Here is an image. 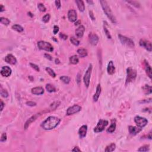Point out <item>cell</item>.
Masks as SVG:
<instances>
[{"label":"cell","instance_id":"obj_1","mask_svg":"<svg viewBox=\"0 0 152 152\" xmlns=\"http://www.w3.org/2000/svg\"><path fill=\"white\" fill-rule=\"evenodd\" d=\"M61 119L59 118L54 116L48 117L41 124V126L44 130H51L55 128L60 124Z\"/></svg>","mask_w":152,"mask_h":152},{"label":"cell","instance_id":"obj_2","mask_svg":"<svg viewBox=\"0 0 152 152\" xmlns=\"http://www.w3.org/2000/svg\"><path fill=\"white\" fill-rule=\"evenodd\" d=\"M100 3L101 4L103 10H104V13L106 14V16H107L108 18L111 20V22H112L113 24L117 23V19H116L115 17L113 15V13H112V10H111V8L109 6L108 4L106 1H100Z\"/></svg>","mask_w":152,"mask_h":152},{"label":"cell","instance_id":"obj_3","mask_svg":"<svg viewBox=\"0 0 152 152\" xmlns=\"http://www.w3.org/2000/svg\"><path fill=\"white\" fill-rule=\"evenodd\" d=\"M137 77V71L134 68L129 67L126 69V83H130L134 82Z\"/></svg>","mask_w":152,"mask_h":152},{"label":"cell","instance_id":"obj_4","mask_svg":"<svg viewBox=\"0 0 152 152\" xmlns=\"http://www.w3.org/2000/svg\"><path fill=\"white\" fill-rule=\"evenodd\" d=\"M38 46L40 49L45 50L48 52H52L54 51V48L52 45L48 42L40 40L38 42Z\"/></svg>","mask_w":152,"mask_h":152},{"label":"cell","instance_id":"obj_5","mask_svg":"<svg viewBox=\"0 0 152 152\" xmlns=\"http://www.w3.org/2000/svg\"><path fill=\"white\" fill-rule=\"evenodd\" d=\"M118 38H119L121 42L123 45H126V46H128V47L130 48H134L135 46L134 42L130 38H127V37L122 35H118Z\"/></svg>","mask_w":152,"mask_h":152},{"label":"cell","instance_id":"obj_6","mask_svg":"<svg viewBox=\"0 0 152 152\" xmlns=\"http://www.w3.org/2000/svg\"><path fill=\"white\" fill-rule=\"evenodd\" d=\"M109 122L105 119H100L97 123V125L94 129L95 133H100L105 130V128L108 125Z\"/></svg>","mask_w":152,"mask_h":152},{"label":"cell","instance_id":"obj_7","mask_svg":"<svg viewBox=\"0 0 152 152\" xmlns=\"http://www.w3.org/2000/svg\"><path fill=\"white\" fill-rule=\"evenodd\" d=\"M92 69H93V65L91 64H90L89 65V68H87V71H86L85 74H84V78H83L84 84H85V86H86L87 88L89 87V84H90V77H91Z\"/></svg>","mask_w":152,"mask_h":152},{"label":"cell","instance_id":"obj_8","mask_svg":"<svg viewBox=\"0 0 152 152\" xmlns=\"http://www.w3.org/2000/svg\"><path fill=\"white\" fill-rule=\"evenodd\" d=\"M134 122L138 126V127L143 128L147 125L148 121L146 118H143V117H140V116H136L134 118Z\"/></svg>","mask_w":152,"mask_h":152},{"label":"cell","instance_id":"obj_9","mask_svg":"<svg viewBox=\"0 0 152 152\" xmlns=\"http://www.w3.org/2000/svg\"><path fill=\"white\" fill-rule=\"evenodd\" d=\"M46 113V111H42V112L36 113V114H35V115H33L32 117H31L29 119H27V121L26 122L25 124H24V129L27 130V128H29V125H30V124H32L33 122H34L35 121L36 119L37 118L39 117V116H40L41 115H42L43 113Z\"/></svg>","mask_w":152,"mask_h":152},{"label":"cell","instance_id":"obj_10","mask_svg":"<svg viewBox=\"0 0 152 152\" xmlns=\"http://www.w3.org/2000/svg\"><path fill=\"white\" fill-rule=\"evenodd\" d=\"M81 110H82V107L78 105H74L67 109L66 115H71L78 113Z\"/></svg>","mask_w":152,"mask_h":152},{"label":"cell","instance_id":"obj_11","mask_svg":"<svg viewBox=\"0 0 152 152\" xmlns=\"http://www.w3.org/2000/svg\"><path fill=\"white\" fill-rule=\"evenodd\" d=\"M139 44L141 46L144 48L146 50H147L148 51L151 52L152 50V43L150 41L147 40H145V39H141L140 40V42H139Z\"/></svg>","mask_w":152,"mask_h":152},{"label":"cell","instance_id":"obj_12","mask_svg":"<svg viewBox=\"0 0 152 152\" xmlns=\"http://www.w3.org/2000/svg\"><path fill=\"white\" fill-rule=\"evenodd\" d=\"M89 39L90 44L95 46L99 42V37L96 34L94 33H90L89 35Z\"/></svg>","mask_w":152,"mask_h":152},{"label":"cell","instance_id":"obj_13","mask_svg":"<svg viewBox=\"0 0 152 152\" xmlns=\"http://www.w3.org/2000/svg\"><path fill=\"white\" fill-rule=\"evenodd\" d=\"M68 18L71 22L77 21V14L76 11L74 10H69L68 12Z\"/></svg>","mask_w":152,"mask_h":152},{"label":"cell","instance_id":"obj_14","mask_svg":"<svg viewBox=\"0 0 152 152\" xmlns=\"http://www.w3.org/2000/svg\"><path fill=\"white\" fill-rule=\"evenodd\" d=\"M12 73V70H11V68L8 66H4V67H2L1 70V74L4 77H9L11 74Z\"/></svg>","mask_w":152,"mask_h":152},{"label":"cell","instance_id":"obj_15","mask_svg":"<svg viewBox=\"0 0 152 152\" xmlns=\"http://www.w3.org/2000/svg\"><path fill=\"white\" fill-rule=\"evenodd\" d=\"M5 61L7 63L11 65H15L17 63V59L12 54H8L5 58Z\"/></svg>","mask_w":152,"mask_h":152},{"label":"cell","instance_id":"obj_16","mask_svg":"<svg viewBox=\"0 0 152 152\" xmlns=\"http://www.w3.org/2000/svg\"><path fill=\"white\" fill-rule=\"evenodd\" d=\"M87 126L86 125H82L78 130V134H79L80 137L82 139L85 137L87 134Z\"/></svg>","mask_w":152,"mask_h":152},{"label":"cell","instance_id":"obj_17","mask_svg":"<svg viewBox=\"0 0 152 152\" xmlns=\"http://www.w3.org/2000/svg\"><path fill=\"white\" fill-rule=\"evenodd\" d=\"M128 130H129V133L131 135H135L142 130V128H139V127H136V126H129Z\"/></svg>","mask_w":152,"mask_h":152},{"label":"cell","instance_id":"obj_18","mask_svg":"<svg viewBox=\"0 0 152 152\" xmlns=\"http://www.w3.org/2000/svg\"><path fill=\"white\" fill-rule=\"evenodd\" d=\"M85 31V27L83 25H80L77 29L75 30V35L78 38H82Z\"/></svg>","mask_w":152,"mask_h":152},{"label":"cell","instance_id":"obj_19","mask_svg":"<svg viewBox=\"0 0 152 152\" xmlns=\"http://www.w3.org/2000/svg\"><path fill=\"white\" fill-rule=\"evenodd\" d=\"M115 71V67L114 64L112 61H109L108 64V65L107 67V72L109 75H112L114 74Z\"/></svg>","mask_w":152,"mask_h":152},{"label":"cell","instance_id":"obj_20","mask_svg":"<svg viewBox=\"0 0 152 152\" xmlns=\"http://www.w3.org/2000/svg\"><path fill=\"white\" fill-rule=\"evenodd\" d=\"M44 90L42 87H36L32 89V93L35 95H40L43 94Z\"/></svg>","mask_w":152,"mask_h":152},{"label":"cell","instance_id":"obj_21","mask_svg":"<svg viewBox=\"0 0 152 152\" xmlns=\"http://www.w3.org/2000/svg\"><path fill=\"white\" fill-rule=\"evenodd\" d=\"M101 90H102V88H101L100 84H97V87H96V93L93 96V100L95 102H97V100L99 98V96L101 93Z\"/></svg>","mask_w":152,"mask_h":152},{"label":"cell","instance_id":"obj_22","mask_svg":"<svg viewBox=\"0 0 152 152\" xmlns=\"http://www.w3.org/2000/svg\"><path fill=\"white\" fill-rule=\"evenodd\" d=\"M117 125H116V120L115 119H112L111 121V124L108 128L107 129L106 131L108 133H112L115 131Z\"/></svg>","mask_w":152,"mask_h":152},{"label":"cell","instance_id":"obj_23","mask_svg":"<svg viewBox=\"0 0 152 152\" xmlns=\"http://www.w3.org/2000/svg\"><path fill=\"white\" fill-rule=\"evenodd\" d=\"M144 64H145V69H146V73H147L148 77H149L150 78H152V68H151V66L149 64H148L146 61H144Z\"/></svg>","mask_w":152,"mask_h":152},{"label":"cell","instance_id":"obj_24","mask_svg":"<svg viewBox=\"0 0 152 152\" xmlns=\"http://www.w3.org/2000/svg\"><path fill=\"white\" fill-rule=\"evenodd\" d=\"M75 3L77 4L78 9H79L80 11H82V12L84 11V10H85V5H84V3L83 1H82V0H76Z\"/></svg>","mask_w":152,"mask_h":152},{"label":"cell","instance_id":"obj_25","mask_svg":"<svg viewBox=\"0 0 152 152\" xmlns=\"http://www.w3.org/2000/svg\"><path fill=\"white\" fill-rule=\"evenodd\" d=\"M77 53L79 55L81 58H84L87 56L88 52L86 49L84 48H80L77 50Z\"/></svg>","mask_w":152,"mask_h":152},{"label":"cell","instance_id":"obj_26","mask_svg":"<svg viewBox=\"0 0 152 152\" xmlns=\"http://www.w3.org/2000/svg\"><path fill=\"white\" fill-rule=\"evenodd\" d=\"M69 62L72 64H77L78 63V62H79V58H78V57L76 55H73V56H71L69 58Z\"/></svg>","mask_w":152,"mask_h":152},{"label":"cell","instance_id":"obj_27","mask_svg":"<svg viewBox=\"0 0 152 152\" xmlns=\"http://www.w3.org/2000/svg\"><path fill=\"white\" fill-rule=\"evenodd\" d=\"M143 89L146 95H148V94H151L152 92V87L149 85H145L143 87Z\"/></svg>","mask_w":152,"mask_h":152},{"label":"cell","instance_id":"obj_28","mask_svg":"<svg viewBox=\"0 0 152 152\" xmlns=\"http://www.w3.org/2000/svg\"><path fill=\"white\" fill-rule=\"evenodd\" d=\"M116 148V145L115 143H111L107 146L105 148V151L106 152H111L115 150Z\"/></svg>","mask_w":152,"mask_h":152},{"label":"cell","instance_id":"obj_29","mask_svg":"<svg viewBox=\"0 0 152 152\" xmlns=\"http://www.w3.org/2000/svg\"><path fill=\"white\" fill-rule=\"evenodd\" d=\"M12 29L14 30L17 31V32H19V33H21V32H23V30H24V29L22 26H21L19 24H14L12 26Z\"/></svg>","mask_w":152,"mask_h":152},{"label":"cell","instance_id":"obj_30","mask_svg":"<svg viewBox=\"0 0 152 152\" xmlns=\"http://www.w3.org/2000/svg\"><path fill=\"white\" fill-rule=\"evenodd\" d=\"M46 89L48 92L49 93H52L55 92L56 91V88L53 85L51 84H47L46 85Z\"/></svg>","mask_w":152,"mask_h":152},{"label":"cell","instance_id":"obj_31","mask_svg":"<svg viewBox=\"0 0 152 152\" xmlns=\"http://www.w3.org/2000/svg\"><path fill=\"white\" fill-rule=\"evenodd\" d=\"M60 105V102H55L52 103V104L51 105V106H50L49 108L48 109L49 111H54V110H55L56 109V108L58 107V106H59V105Z\"/></svg>","mask_w":152,"mask_h":152},{"label":"cell","instance_id":"obj_32","mask_svg":"<svg viewBox=\"0 0 152 152\" xmlns=\"http://www.w3.org/2000/svg\"><path fill=\"white\" fill-rule=\"evenodd\" d=\"M0 22H1V23H2L3 24L5 25V26H8V25L10 23V21L7 18L3 17L0 18Z\"/></svg>","mask_w":152,"mask_h":152},{"label":"cell","instance_id":"obj_33","mask_svg":"<svg viewBox=\"0 0 152 152\" xmlns=\"http://www.w3.org/2000/svg\"><path fill=\"white\" fill-rule=\"evenodd\" d=\"M46 72H47V73H48V74H49L52 77H54V78H55V77H56V74H55V72L54 71V70H53L52 69H51V68H49V67H46Z\"/></svg>","mask_w":152,"mask_h":152},{"label":"cell","instance_id":"obj_34","mask_svg":"<svg viewBox=\"0 0 152 152\" xmlns=\"http://www.w3.org/2000/svg\"><path fill=\"white\" fill-rule=\"evenodd\" d=\"M60 80L65 84H68L70 82V78L68 76H65V75L61 76V77H60Z\"/></svg>","mask_w":152,"mask_h":152},{"label":"cell","instance_id":"obj_35","mask_svg":"<svg viewBox=\"0 0 152 152\" xmlns=\"http://www.w3.org/2000/svg\"><path fill=\"white\" fill-rule=\"evenodd\" d=\"M150 150L149 145H144L142 147H140V148L138 149L139 152H147Z\"/></svg>","mask_w":152,"mask_h":152},{"label":"cell","instance_id":"obj_36","mask_svg":"<svg viewBox=\"0 0 152 152\" xmlns=\"http://www.w3.org/2000/svg\"><path fill=\"white\" fill-rule=\"evenodd\" d=\"M70 41L73 45H75V46H78L80 44V41L78 40H77L76 38H75L74 37H71L70 38Z\"/></svg>","mask_w":152,"mask_h":152},{"label":"cell","instance_id":"obj_37","mask_svg":"<svg viewBox=\"0 0 152 152\" xmlns=\"http://www.w3.org/2000/svg\"><path fill=\"white\" fill-rule=\"evenodd\" d=\"M38 8L39 10V11H41V12H45L46 10V7H45V5L42 3H39L38 4Z\"/></svg>","mask_w":152,"mask_h":152},{"label":"cell","instance_id":"obj_38","mask_svg":"<svg viewBox=\"0 0 152 152\" xmlns=\"http://www.w3.org/2000/svg\"><path fill=\"white\" fill-rule=\"evenodd\" d=\"M128 3H130L131 5H134V7L137 8H140V4L139 2L135 1H126Z\"/></svg>","mask_w":152,"mask_h":152},{"label":"cell","instance_id":"obj_39","mask_svg":"<svg viewBox=\"0 0 152 152\" xmlns=\"http://www.w3.org/2000/svg\"><path fill=\"white\" fill-rule=\"evenodd\" d=\"M50 18H51V16H50L49 14H46V15H45V16L43 17L42 21L44 22V23H46L49 21Z\"/></svg>","mask_w":152,"mask_h":152},{"label":"cell","instance_id":"obj_40","mask_svg":"<svg viewBox=\"0 0 152 152\" xmlns=\"http://www.w3.org/2000/svg\"><path fill=\"white\" fill-rule=\"evenodd\" d=\"M1 95L2 97L6 98V97H7L8 96H9V93H8V91H7L6 90H5V89H3L1 88Z\"/></svg>","mask_w":152,"mask_h":152},{"label":"cell","instance_id":"obj_41","mask_svg":"<svg viewBox=\"0 0 152 152\" xmlns=\"http://www.w3.org/2000/svg\"><path fill=\"white\" fill-rule=\"evenodd\" d=\"M104 31H105V35H106V36H107V38H108L109 39H112V36H111V34H110L109 31L108 30V29L106 28L105 26H104Z\"/></svg>","mask_w":152,"mask_h":152},{"label":"cell","instance_id":"obj_42","mask_svg":"<svg viewBox=\"0 0 152 152\" xmlns=\"http://www.w3.org/2000/svg\"><path fill=\"white\" fill-rule=\"evenodd\" d=\"M7 136L6 133H3L1 135V140H0L1 142H5L7 140Z\"/></svg>","mask_w":152,"mask_h":152},{"label":"cell","instance_id":"obj_43","mask_svg":"<svg viewBox=\"0 0 152 152\" xmlns=\"http://www.w3.org/2000/svg\"><path fill=\"white\" fill-rule=\"evenodd\" d=\"M30 65L31 67H32V68H33V69H35L36 71H38L39 72V71H40V69H39V67H38L37 65L35 64H33V63H30Z\"/></svg>","mask_w":152,"mask_h":152},{"label":"cell","instance_id":"obj_44","mask_svg":"<svg viewBox=\"0 0 152 152\" xmlns=\"http://www.w3.org/2000/svg\"><path fill=\"white\" fill-rule=\"evenodd\" d=\"M26 105L27 106H35L36 105V103L35 102H32V101H29V102H27L26 103Z\"/></svg>","mask_w":152,"mask_h":152},{"label":"cell","instance_id":"obj_45","mask_svg":"<svg viewBox=\"0 0 152 152\" xmlns=\"http://www.w3.org/2000/svg\"><path fill=\"white\" fill-rule=\"evenodd\" d=\"M59 36H60V38H61V39H62L63 40H67V38H68V36L66 35L65 34H64V33H60V35H59Z\"/></svg>","mask_w":152,"mask_h":152},{"label":"cell","instance_id":"obj_46","mask_svg":"<svg viewBox=\"0 0 152 152\" xmlns=\"http://www.w3.org/2000/svg\"><path fill=\"white\" fill-rule=\"evenodd\" d=\"M59 30H60V29H59V27L58 26H54V30H53V32H54V34L56 35V33H58V32H59Z\"/></svg>","mask_w":152,"mask_h":152},{"label":"cell","instance_id":"obj_47","mask_svg":"<svg viewBox=\"0 0 152 152\" xmlns=\"http://www.w3.org/2000/svg\"><path fill=\"white\" fill-rule=\"evenodd\" d=\"M55 5H56V7H57V9H60L61 7V1H55Z\"/></svg>","mask_w":152,"mask_h":152},{"label":"cell","instance_id":"obj_48","mask_svg":"<svg viewBox=\"0 0 152 152\" xmlns=\"http://www.w3.org/2000/svg\"><path fill=\"white\" fill-rule=\"evenodd\" d=\"M44 55H45V57L46 58V59H48V60H49V61H52V56H51L49 54H45Z\"/></svg>","mask_w":152,"mask_h":152},{"label":"cell","instance_id":"obj_49","mask_svg":"<svg viewBox=\"0 0 152 152\" xmlns=\"http://www.w3.org/2000/svg\"><path fill=\"white\" fill-rule=\"evenodd\" d=\"M89 14H90V18H91V19L93 20H95V17H94V14H93V13L92 11H89Z\"/></svg>","mask_w":152,"mask_h":152},{"label":"cell","instance_id":"obj_50","mask_svg":"<svg viewBox=\"0 0 152 152\" xmlns=\"http://www.w3.org/2000/svg\"><path fill=\"white\" fill-rule=\"evenodd\" d=\"M73 152H81V150L78 147H75L73 150H72Z\"/></svg>","mask_w":152,"mask_h":152},{"label":"cell","instance_id":"obj_51","mask_svg":"<svg viewBox=\"0 0 152 152\" xmlns=\"http://www.w3.org/2000/svg\"><path fill=\"white\" fill-rule=\"evenodd\" d=\"M5 106V104L3 102V100H1V111H2L4 109V106Z\"/></svg>","mask_w":152,"mask_h":152},{"label":"cell","instance_id":"obj_52","mask_svg":"<svg viewBox=\"0 0 152 152\" xmlns=\"http://www.w3.org/2000/svg\"><path fill=\"white\" fill-rule=\"evenodd\" d=\"M4 10H5V7L3 6V5L1 4V5H0V12H3Z\"/></svg>","mask_w":152,"mask_h":152},{"label":"cell","instance_id":"obj_53","mask_svg":"<svg viewBox=\"0 0 152 152\" xmlns=\"http://www.w3.org/2000/svg\"><path fill=\"white\" fill-rule=\"evenodd\" d=\"M151 101H152V99H149L147 100V99L141 101V102H140V103H144V102H151Z\"/></svg>","mask_w":152,"mask_h":152},{"label":"cell","instance_id":"obj_54","mask_svg":"<svg viewBox=\"0 0 152 152\" xmlns=\"http://www.w3.org/2000/svg\"><path fill=\"white\" fill-rule=\"evenodd\" d=\"M80 81H81L80 77L79 74H78V76H77V83H78V84H79L80 83Z\"/></svg>","mask_w":152,"mask_h":152},{"label":"cell","instance_id":"obj_55","mask_svg":"<svg viewBox=\"0 0 152 152\" xmlns=\"http://www.w3.org/2000/svg\"><path fill=\"white\" fill-rule=\"evenodd\" d=\"M151 134H152V132L150 131L148 133V135H147V138H148L149 139H152V135H151Z\"/></svg>","mask_w":152,"mask_h":152},{"label":"cell","instance_id":"obj_56","mask_svg":"<svg viewBox=\"0 0 152 152\" xmlns=\"http://www.w3.org/2000/svg\"><path fill=\"white\" fill-rule=\"evenodd\" d=\"M87 3H89V4H93V1H87Z\"/></svg>","mask_w":152,"mask_h":152},{"label":"cell","instance_id":"obj_57","mask_svg":"<svg viewBox=\"0 0 152 152\" xmlns=\"http://www.w3.org/2000/svg\"><path fill=\"white\" fill-rule=\"evenodd\" d=\"M55 63L56 64H60V61H59L58 59H56V60H55Z\"/></svg>","mask_w":152,"mask_h":152}]
</instances>
